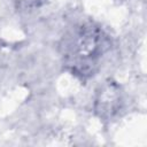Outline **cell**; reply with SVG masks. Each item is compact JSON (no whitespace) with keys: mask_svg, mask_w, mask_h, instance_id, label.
I'll return each mask as SVG.
<instances>
[{"mask_svg":"<svg viewBox=\"0 0 147 147\" xmlns=\"http://www.w3.org/2000/svg\"><path fill=\"white\" fill-rule=\"evenodd\" d=\"M121 92L117 85L106 84L100 92L98 93V98L95 100V111L100 115V117L109 118L113 117L121 109Z\"/></svg>","mask_w":147,"mask_h":147,"instance_id":"cell-2","label":"cell"},{"mask_svg":"<svg viewBox=\"0 0 147 147\" xmlns=\"http://www.w3.org/2000/svg\"><path fill=\"white\" fill-rule=\"evenodd\" d=\"M110 48V39L96 24L86 22L71 26L60 41L64 67L82 78L93 76Z\"/></svg>","mask_w":147,"mask_h":147,"instance_id":"cell-1","label":"cell"}]
</instances>
